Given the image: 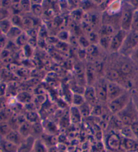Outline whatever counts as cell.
I'll return each mask as SVG.
<instances>
[{"label":"cell","mask_w":138,"mask_h":152,"mask_svg":"<svg viewBox=\"0 0 138 152\" xmlns=\"http://www.w3.org/2000/svg\"><path fill=\"white\" fill-rule=\"evenodd\" d=\"M32 126H33V124L28 121H26L25 122H24L23 124H22L20 126L18 129V131L24 139L31 136Z\"/></svg>","instance_id":"cell-18"},{"label":"cell","mask_w":138,"mask_h":152,"mask_svg":"<svg viewBox=\"0 0 138 152\" xmlns=\"http://www.w3.org/2000/svg\"><path fill=\"white\" fill-rule=\"evenodd\" d=\"M5 138L18 146L23 143L24 139V137L22 136V134L20 133V132L17 130H12Z\"/></svg>","instance_id":"cell-13"},{"label":"cell","mask_w":138,"mask_h":152,"mask_svg":"<svg viewBox=\"0 0 138 152\" xmlns=\"http://www.w3.org/2000/svg\"><path fill=\"white\" fill-rule=\"evenodd\" d=\"M137 48H138V32L130 31L127 32L119 53L125 57H129Z\"/></svg>","instance_id":"cell-4"},{"label":"cell","mask_w":138,"mask_h":152,"mask_svg":"<svg viewBox=\"0 0 138 152\" xmlns=\"http://www.w3.org/2000/svg\"><path fill=\"white\" fill-rule=\"evenodd\" d=\"M131 126V129L133 133H134V135L135 137V139L138 141V121L135 122V123L133 124Z\"/></svg>","instance_id":"cell-38"},{"label":"cell","mask_w":138,"mask_h":152,"mask_svg":"<svg viewBox=\"0 0 138 152\" xmlns=\"http://www.w3.org/2000/svg\"><path fill=\"white\" fill-rule=\"evenodd\" d=\"M69 116H70V121L74 124L80 123L82 121V116L78 107L73 106V105L71 106L70 110Z\"/></svg>","instance_id":"cell-15"},{"label":"cell","mask_w":138,"mask_h":152,"mask_svg":"<svg viewBox=\"0 0 138 152\" xmlns=\"http://www.w3.org/2000/svg\"><path fill=\"white\" fill-rule=\"evenodd\" d=\"M44 133H45V130H44L43 124H42L41 122L33 124L31 136L34 137L36 139H40Z\"/></svg>","instance_id":"cell-16"},{"label":"cell","mask_w":138,"mask_h":152,"mask_svg":"<svg viewBox=\"0 0 138 152\" xmlns=\"http://www.w3.org/2000/svg\"><path fill=\"white\" fill-rule=\"evenodd\" d=\"M122 140L123 137L119 132L108 131L105 137V145L109 150L117 151L122 149Z\"/></svg>","instance_id":"cell-5"},{"label":"cell","mask_w":138,"mask_h":152,"mask_svg":"<svg viewBox=\"0 0 138 152\" xmlns=\"http://www.w3.org/2000/svg\"><path fill=\"white\" fill-rule=\"evenodd\" d=\"M117 31L112 26L102 24L97 32L99 37H113Z\"/></svg>","instance_id":"cell-14"},{"label":"cell","mask_w":138,"mask_h":152,"mask_svg":"<svg viewBox=\"0 0 138 152\" xmlns=\"http://www.w3.org/2000/svg\"><path fill=\"white\" fill-rule=\"evenodd\" d=\"M133 91H135V92H136V93H137V94H138V89H135V90H133Z\"/></svg>","instance_id":"cell-42"},{"label":"cell","mask_w":138,"mask_h":152,"mask_svg":"<svg viewBox=\"0 0 138 152\" xmlns=\"http://www.w3.org/2000/svg\"><path fill=\"white\" fill-rule=\"evenodd\" d=\"M132 99L134 100V104L136 105L137 108L138 110V94L134 91H132Z\"/></svg>","instance_id":"cell-39"},{"label":"cell","mask_w":138,"mask_h":152,"mask_svg":"<svg viewBox=\"0 0 138 152\" xmlns=\"http://www.w3.org/2000/svg\"><path fill=\"white\" fill-rule=\"evenodd\" d=\"M9 41V39L7 37L6 35H3L1 34V41H0V43H1V51L4 50V49H6V47L8 45Z\"/></svg>","instance_id":"cell-37"},{"label":"cell","mask_w":138,"mask_h":152,"mask_svg":"<svg viewBox=\"0 0 138 152\" xmlns=\"http://www.w3.org/2000/svg\"><path fill=\"white\" fill-rule=\"evenodd\" d=\"M124 126H131L135 122L138 121V110L134 104L133 99H131L124 109L115 114Z\"/></svg>","instance_id":"cell-1"},{"label":"cell","mask_w":138,"mask_h":152,"mask_svg":"<svg viewBox=\"0 0 138 152\" xmlns=\"http://www.w3.org/2000/svg\"><path fill=\"white\" fill-rule=\"evenodd\" d=\"M26 116V121L31 122L32 124L36 123V122H41L40 116L36 110L34 111H28L26 112V114H24Z\"/></svg>","instance_id":"cell-23"},{"label":"cell","mask_w":138,"mask_h":152,"mask_svg":"<svg viewBox=\"0 0 138 152\" xmlns=\"http://www.w3.org/2000/svg\"><path fill=\"white\" fill-rule=\"evenodd\" d=\"M23 33V29L13 26L11 28L10 30L9 31L8 33H7L6 37L9 39V41H16V39H18Z\"/></svg>","instance_id":"cell-19"},{"label":"cell","mask_w":138,"mask_h":152,"mask_svg":"<svg viewBox=\"0 0 138 152\" xmlns=\"http://www.w3.org/2000/svg\"><path fill=\"white\" fill-rule=\"evenodd\" d=\"M127 34V32L122 29H119L115 32V33L112 37L108 53H119L124 42L125 39L126 37Z\"/></svg>","instance_id":"cell-7"},{"label":"cell","mask_w":138,"mask_h":152,"mask_svg":"<svg viewBox=\"0 0 138 152\" xmlns=\"http://www.w3.org/2000/svg\"><path fill=\"white\" fill-rule=\"evenodd\" d=\"M135 10V9L128 2V1H123L121 14V29L127 32L131 31Z\"/></svg>","instance_id":"cell-3"},{"label":"cell","mask_w":138,"mask_h":152,"mask_svg":"<svg viewBox=\"0 0 138 152\" xmlns=\"http://www.w3.org/2000/svg\"><path fill=\"white\" fill-rule=\"evenodd\" d=\"M78 109L80 110L82 117H88V116L92 114V107L86 102H85L84 104L81 105V106L78 107Z\"/></svg>","instance_id":"cell-28"},{"label":"cell","mask_w":138,"mask_h":152,"mask_svg":"<svg viewBox=\"0 0 138 152\" xmlns=\"http://www.w3.org/2000/svg\"><path fill=\"white\" fill-rule=\"evenodd\" d=\"M78 43L80 45V48L84 49V50H86L89 46L91 45L90 41H88L86 35H81L78 39Z\"/></svg>","instance_id":"cell-31"},{"label":"cell","mask_w":138,"mask_h":152,"mask_svg":"<svg viewBox=\"0 0 138 152\" xmlns=\"http://www.w3.org/2000/svg\"><path fill=\"white\" fill-rule=\"evenodd\" d=\"M131 31L138 32V9L135 10L134 12Z\"/></svg>","instance_id":"cell-33"},{"label":"cell","mask_w":138,"mask_h":152,"mask_svg":"<svg viewBox=\"0 0 138 152\" xmlns=\"http://www.w3.org/2000/svg\"><path fill=\"white\" fill-rule=\"evenodd\" d=\"M1 97H4V95H5V93H4V90L6 91V92L7 86H6V84H4V83H2L1 85ZM5 96H6V95H5Z\"/></svg>","instance_id":"cell-40"},{"label":"cell","mask_w":138,"mask_h":152,"mask_svg":"<svg viewBox=\"0 0 138 152\" xmlns=\"http://www.w3.org/2000/svg\"><path fill=\"white\" fill-rule=\"evenodd\" d=\"M128 89H125L122 85L118 84L117 83L110 82L108 83L107 89V103L111 102L120 95L126 92Z\"/></svg>","instance_id":"cell-8"},{"label":"cell","mask_w":138,"mask_h":152,"mask_svg":"<svg viewBox=\"0 0 138 152\" xmlns=\"http://www.w3.org/2000/svg\"><path fill=\"white\" fill-rule=\"evenodd\" d=\"M22 10L25 12H31L32 2L30 1H20Z\"/></svg>","instance_id":"cell-34"},{"label":"cell","mask_w":138,"mask_h":152,"mask_svg":"<svg viewBox=\"0 0 138 152\" xmlns=\"http://www.w3.org/2000/svg\"><path fill=\"white\" fill-rule=\"evenodd\" d=\"M108 81L105 77L98 78L92 87L99 102L107 104V89Z\"/></svg>","instance_id":"cell-6"},{"label":"cell","mask_w":138,"mask_h":152,"mask_svg":"<svg viewBox=\"0 0 138 152\" xmlns=\"http://www.w3.org/2000/svg\"><path fill=\"white\" fill-rule=\"evenodd\" d=\"M135 89H138V74L136 75V77H135L134 80V88H133V90Z\"/></svg>","instance_id":"cell-41"},{"label":"cell","mask_w":138,"mask_h":152,"mask_svg":"<svg viewBox=\"0 0 138 152\" xmlns=\"http://www.w3.org/2000/svg\"><path fill=\"white\" fill-rule=\"evenodd\" d=\"M84 97L86 103L93 107L98 104V100L92 86H86L84 91Z\"/></svg>","instance_id":"cell-10"},{"label":"cell","mask_w":138,"mask_h":152,"mask_svg":"<svg viewBox=\"0 0 138 152\" xmlns=\"http://www.w3.org/2000/svg\"><path fill=\"white\" fill-rule=\"evenodd\" d=\"M132 99V91L127 90L111 102L107 103L108 109L112 114H117L124 109Z\"/></svg>","instance_id":"cell-2"},{"label":"cell","mask_w":138,"mask_h":152,"mask_svg":"<svg viewBox=\"0 0 138 152\" xmlns=\"http://www.w3.org/2000/svg\"><path fill=\"white\" fill-rule=\"evenodd\" d=\"M10 20L13 26L20 28L23 30V17L18 15V14H12Z\"/></svg>","instance_id":"cell-26"},{"label":"cell","mask_w":138,"mask_h":152,"mask_svg":"<svg viewBox=\"0 0 138 152\" xmlns=\"http://www.w3.org/2000/svg\"><path fill=\"white\" fill-rule=\"evenodd\" d=\"M12 26H13V24L12 23L10 18L4 19L0 20V29H1V34H3V35H6Z\"/></svg>","instance_id":"cell-20"},{"label":"cell","mask_w":138,"mask_h":152,"mask_svg":"<svg viewBox=\"0 0 138 152\" xmlns=\"http://www.w3.org/2000/svg\"><path fill=\"white\" fill-rule=\"evenodd\" d=\"M86 35L91 45H98L100 37L97 31H93Z\"/></svg>","instance_id":"cell-29"},{"label":"cell","mask_w":138,"mask_h":152,"mask_svg":"<svg viewBox=\"0 0 138 152\" xmlns=\"http://www.w3.org/2000/svg\"><path fill=\"white\" fill-rule=\"evenodd\" d=\"M112 37H100L98 45L99 47L108 53Z\"/></svg>","instance_id":"cell-21"},{"label":"cell","mask_w":138,"mask_h":152,"mask_svg":"<svg viewBox=\"0 0 138 152\" xmlns=\"http://www.w3.org/2000/svg\"><path fill=\"white\" fill-rule=\"evenodd\" d=\"M119 133L122 136L123 138L125 139H135V137L133 133V131L131 126H123L122 129L120 130ZM136 140V139H135Z\"/></svg>","instance_id":"cell-25"},{"label":"cell","mask_w":138,"mask_h":152,"mask_svg":"<svg viewBox=\"0 0 138 152\" xmlns=\"http://www.w3.org/2000/svg\"><path fill=\"white\" fill-rule=\"evenodd\" d=\"M129 58L132 60V62L138 67V48H137L133 51V53L131 54Z\"/></svg>","instance_id":"cell-36"},{"label":"cell","mask_w":138,"mask_h":152,"mask_svg":"<svg viewBox=\"0 0 138 152\" xmlns=\"http://www.w3.org/2000/svg\"><path fill=\"white\" fill-rule=\"evenodd\" d=\"M12 131L8 122H1L0 124V133L1 137H6Z\"/></svg>","instance_id":"cell-27"},{"label":"cell","mask_w":138,"mask_h":152,"mask_svg":"<svg viewBox=\"0 0 138 152\" xmlns=\"http://www.w3.org/2000/svg\"><path fill=\"white\" fill-rule=\"evenodd\" d=\"M12 16L11 12L9 11V8H1V12H0V16H1V20L10 18Z\"/></svg>","instance_id":"cell-35"},{"label":"cell","mask_w":138,"mask_h":152,"mask_svg":"<svg viewBox=\"0 0 138 152\" xmlns=\"http://www.w3.org/2000/svg\"><path fill=\"white\" fill-rule=\"evenodd\" d=\"M16 97L18 102L24 105L33 102V96H32L31 94H29V93L26 91H23L20 93V94L16 95Z\"/></svg>","instance_id":"cell-17"},{"label":"cell","mask_w":138,"mask_h":152,"mask_svg":"<svg viewBox=\"0 0 138 152\" xmlns=\"http://www.w3.org/2000/svg\"><path fill=\"white\" fill-rule=\"evenodd\" d=\"M31 12L36 16H41L43 13V8H42L41 4L38 2H34V1L32 2Z\"/></svg>","instance_id":"cell-32"},{"label":"cell","mask_w":138,"mask_h":152,"mask_svg":"<svg viewBox=\"0 0 138 152\" xmlns=\"http://www.w3.org/2000/svg\"><path fill=\"white\" fill-rule=\"evenodd\" d=\"M86 86H93L98 79V76L92 62H86L85 65Z\"/></svg>","instance_id":"cell-9"},{"label":"cell","mask_w":138,"mask_h":152,"mask_svg":"<svg viewBox=\"0 0 138 152\" xmlns=\"http://www.w3.org/2000/svg\"><path fill=\"white\" fill-rule=\"evenodd\" d=\"M49 149L41 139H36L34 142L33 152H49Z\"/></svg>","instance_id":"cell-22"},{"label":"cell","mask_w":138,"mask_h":152,"mask_svg":"<svg viewBox=\"0 0 138 152\" xmlns=\"http://www.w3.org/2000/svg\"><path fill=\"white\" fill-rule=\"evenodd\" d=\"M35 141L36 139L33 136L24 139L23 143L18 146V152H33Z\"/></svg>","instance_id":"cell-11"},{"label":"cell","mask_w":138,"mask_h":152,"mask_svg":"<svg viewBox=\"0 0 138 152\" xmlns=\"http://www.w3.org/2000/svg\"><path fill=\"white\" fill-rule=\"evenodd\" d=\"M28 41H29V37L28 35V34H26V33H24L23 32V33L16 39L15 41V43L16 45L21 46V47L22 46H23V47H24V46L27 45V44H28Z\"/></svg>","instance_id":"cell-30"},{"label":"cell","mask_w":138,"mask_h":152,"mask_svg":"<svg viewBox=\"0 0 138 152\" xmlns=\"http://www.w3.org/2000/svg\"><path fill=\"white\" fill-rule=\"evenodd\" d=\"M86 102L84 97L82 94H74L73 93L72 97H71V104L73 106L80 107Z\"/></svg>","instance_id":"cell-24"},{"label":"cell","mask_w":138,"mask_h":152,"mask_svg":"<svg viewBox=\"0 0 138 152\" xmlns=\"http://www.w3.org/2000/svg\"><path fill=\"white\" fill-rule=\"evenodd\" d=\"M0 149L1 152H18V145L12 143L5 137H1Z\"/></svg>","instance_id":"cell-12"}]
</instances>
